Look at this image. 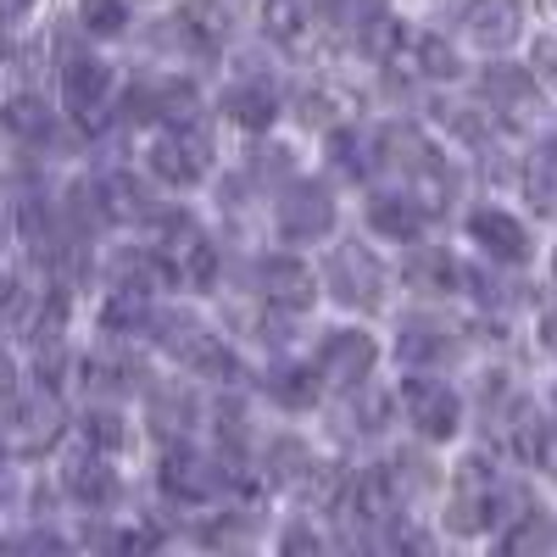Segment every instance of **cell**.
Returning <instances> with one entry per match:
<instances>
[{"label": "cell", "instance_id": "cell-19", "mask_svg": "<svg viewBox=\"0 0 557 557\" xmlns=\"http://www.w3.org/2000/svg\"><path fill=\"white\" fill-rule=\"evenodd\" d=\"M524 196L535 201V212L557 218V139H546V146L524 157Z\"/></svg>", "mask_w": 557, "mask_h": 557}, {"label": "cell", "instance_id": "cell-27", "mask_svg": "<svg viewBox=\"0 0 557 557\" xmlns=\"http://www.w3.org/2000/svg\"><path fill=\"white\" fill-rule=\"evenodd\" d=\"M78 17H84L89 34H123L128 7H123V0H78Z\"/></svg>", "mask_w": 557, "mask_h": 557}, {"label": "cell", "instance_id": "cell-23", "mask_svg": "<svg viewBox=\"0 0 557 557\" xmlns=\"http://www.w3.org/2000/svg\"><path fill=\"white\" fill-rule=\"evenodd\" d=\"M67 491L84 502V507H112L117 502V474L107 469L101 457H78L67 469Z\"/></svg>", "mask_w": 557, "mask_h": 557}, {"label": "cell", "instance_id": "cell-20", "mask_svg": "<svg viewBox=\"0 0 557 557\" xmlns=\"http://www.w3.org/2000/svg\"><path fill=\"white\" fill-rule=\"evenodd\" d=\"M446 351H451V341H446L441 323H430V318H412V323H401L396 357H401L407 368H430V362H441Z\"/></svg>", "mask_w": 557, "mask_h": 557}, {"label": "cell", "instance_id": "cell-21", "mask_svg": "<svg viewBox=\"0 0 557 557\" xmlns=\"http://www.w3.org/2000/svg\"><path fill=\"white\" fill-rule=\"evenodd\" d=\"M96 196H101V212H107L112 223H128V218H146V212H151L146 184H139L134 173H107V178L96 184Z\"/></svg>", "mask_w": 557, "mask_h": 557}, {"label": "cell", "instance_id": "cell-36", "mask_svg": "<svg viewBox=\"0 0 557 557\" xmlns=\"http://www.w3.org/2000/svg\"><path fill=\"white\" fill-rule=\"evenodd\" d=\"M23 7H28V0H0V23H7V17H17Z\"/></svg>", "mask_w": 557, "mask_h": 557}, {"label": "cell", "instance_id": "cell-4", "mask_svg": "<svg viewBox=\"0 0 557 557\" xmlns=\"http://www.w3.org/2000/svg\"><path fill=\"white\" fill-rule=\"evenodd\" d=\"M157 341H162V351H173L184 368H196V374H235V357H228V346L207 330L201 318H190V312L157 318Z\"/></svg>", "mask_w": 557, "mask_h": 557}, {"label": "cell", "instance_id": "cell-12", "mask_svg": "<svg viewBox=\"0 0 557 557\" xmlns=\"http://www.w3.org/2000/svg\"><path fill=\"white\" fill-rule=\"evenodd\" d=\"M107 96H112V67H107V62L78 57V62L62 67V101H67V112H73L84 128H96V123H101Z\"/></svg>", "mask_w": 557, "mask_h": 557}, {"label": "cell", "instance_id": "cell-14", "mask_svg": "<svg viewBox=\"0 0 557 557\" xmlns=\"http://www.w3.org/2000/svg\"><path fill=\"white\" fill-rule=\"evenodd\" d=\"M469 235L474 246H485L496 262H524L530 257V235H524V223L513 212H502V207H480L469 218Z\"/></svg>", "mask_w": 557, "mask_h": 557}, {"label": "cell", "instance_id": "cell-24", "mask_svg": "<svg viewBox=\"0 0 557 557\" xmlns=\"http://www.w3.org/2000/svg\"><path fill=\"white\" fill-rule=\"evenodd\" d=\"M262 28H268L278 45H301V39H307L301 0H268V7H262Z\"/></svg>", "mask_w": 557, "mask_h": 557}, {"label": "cell", "instance_id": "cell-16", "mask_svg": "<svg viewBox=\"0 0 557 557\" xmlns=\"http://www.w3.org/2000/svg\"><path fill=\"white\" fill-rule=\"evenodd\" d=\"M223 117L240 123V128H268V123L278 117V89H273L268 78H240V84H228Z\"/></svg>", "mask_w": 557, "mask_h": 557}, {"label": "cell", "instance_id": "cell-15", "mask_svg": "<svg viewBox=\"0 0 557 557\" xmlns=\"http://www.w3.org/2000/svg\"><path fill=\"white\" fill-rule=\"evenodd\" d=\"M262 296H268L273 307L301 312V307H312V296H318V278H312V268H301L296 257H268V262H262Z\"/></svg>", "mask_w": 557, "mask_h": 557}, {"label": "cell", "instance_id": "cell-11", "mask_svg": "<svg viewBox=\"0 0 557 557\" xmlns=\"http://www.w3.org/2000/svg\"><path fill=\"white\" fill-rule=\"evenodd\" d=\"M462 34H469L480 51L502 57V51H513L519 34H524V7L519 0H469V7H462Z\"/></svg>", "mask_w": 557, "mask_h": 557}, {"label": "cell", "instance_id": "cell-26", "mask_svg": "<svg viewBox=\"0 0 557 557\" xmlns=\"http://www.w3.org/2000/svg\"><path fill=\"white\" fill-rule=\"evenodd\" d=\"M7 128L17 139H45V134H51V112H45V101H34V96H17L7 107Z\"/></svg>", "mask_w": 557, "mask_h": 557}, {"label": "cell", "instance_id": "cell-8", "mask_svg": "<svg viewBox=\"0 0 557 557\" xmlns=\"http://www.w3.org/2000/svg\"><path fill=\"white\" fill-rule=\"evenodd\" d=\"M157 262H162L173 278H184L190 290H207L212 273H218V251L207 246V235H201L190 218H173V223H168V235H162V246H157Z\"/></svg>", "mask_w": 557, "mask_h": 557}, {"label": "cell", "instance_id": "cell-1", "mask_svg": "<svg viewBox=\"0 0 557 557\" xmlns=\"http://www.w3.org/2000/svg\"><path fill=\"white\" fill-rule=\"evenodd\" d=\"M385 157H391V168L407 178V196L424 207V212H441V207L451 201V168H446V157L430 146L424 134L391 128V134H385Z\"/></svg>", "mask_w": 557, "mask_h": 557}, {"label": "cell", "instance_id": "cell-3", "mask_svg": "<svg viewBox=\"0 0 557 557\" xmlns=\"http://www.w3.org/2000/svg\"><path fill=\"white\" fill-rule=\"evenodd\" d=\"M323 285L341 307H357V312H374L385 301V262L368 251L362 240H341L330 251V268H323Z\"/></svg>", "mask_w": 557, "mask_h": 557}, {"label": "cell", "instance_id": "cell-29", "mask_svg": "<svg viewBox=\"0 0 557 557\" xmlns=\"http://www.w3.org/2000/svg\"><path fill=\"white\" fill-rule=\"evenodd\" d=\"M335 151H341V168H346V173H357V178H362L368 168H374V157H362V151H374L362 134H341V139H335Z\"/></svg>", "mask_w": 557, "mask_h": 557}, {"label": "cell", "instance_id": "cell-22", "mask_svg": "<svg viewBox=\"0 0 557 557\" xmlns=\"http://www.w3.org/2000/svg\"><path fill=\"white\" fill-rule=\"evenodd\" d=\"M424 218L430 212L418 207L412 196H374V201H368V223H374L380 235H391V240H412Z\"/></svg>", "mask_w": 557, "mask_h": 557}, {"label": "cell", "instance_id": "cell-28", "mask_svg": "<svg viewBox=\"0 0 557 557\" xmlns=\"http://www.w3.org/2000/svg\"><path fill=\"white\" fill-rule=\"evenodd\" d=\"M84 435H89V446L117 451V446H123V418H117L112 407H96V412H84Z\"/></svg>", "mask_w": 557, "mask_h": 557}, {"label": "cell", "instance_id": "cell-7", "mask_svg": "<svg viewBox=\"0 0 557 557\" xmlns=\"http://www.w3.org/2000/svg\"><path fill=\"white\" fill-rule=\"evenodd\" d=\"M273 223L290 246H312L335 228V196L323 190V184H290L273 207Z\"/></svg>", "mask_w": 557, "mask_h": 557}, {"label": "cell", "instance_id": "cell-5", "mask_svg": "<svg viewBox=\"0 0 557 557\" xmlns=\"http://www.w3.org/2000/svg\"><path fill=\"white\" fill-rule=\"evenodd\" d=\"M151 173L178 184V190H184V184H201L212 173V139H207V128H196L190 117H178L151 146Z\"/></svg>", "mask_w": 557, "mask_h": 557}, {"label": "cell", "instance_id": "cell-13", "mask_svg": "<svg viewBox=\"0 0 557 557\" xmlns=\"http://www.w3.org/2000/svg\"><path fill=\"white\" fill-rule=\"evenodd\" d=\"M162 491L173 502H212L223 491V469H218L212 457L190 451V446H173L162 457Z\"/></svg>", "mask_w": 557, "mask_h": 557}, {"label": "cell", "instance_id": "cell-37", "mask_svg": "<svg viewBox=\"0 0 557 557\" xmlns=\"http://www.w3.org/2000/svg\"><path fill=\"white\" fill-rule=\"evenodd\" d=\"M0 496H7V480H0Z\"/></svg>", "mask_w": 557, "mask_h": 557}, {"label": "cell", "instance_id": "cell-6", "mask_svg": "<svg viewBox=\"0 0 557 557\" xmlns=\"http://www.w3.org/2000/svg\"><path fill=\"white\" fill-rule=\"evenodd\" d=\"M401 401H407V418H412V424L424 430L430 441H446V435H457V424H462L457 391H451L446 380L424 374V368H412V374L401 380Z\"/></svg>", "mask_w": 557, "mask_h": 557}, {"label": "cell", "instance_id": "cell-25", "mask_svg": "<svg viewBox=\"0 0 557 557\" xmlns=\"http://www.w3.org/2000/svg\"><path fill=\"white\" fill-rule=\"evenodd\" d=\"M268 391H273V401H285V407H312L318 401V380L307 374V368H273Z\"/></svg>", "mask_w": 557, "mask_h": 557}, {"label": "cell", "instance_id": "cell-17", "mask_svg": "<svg viewBox=\"0 0 557 557\" xmlns=\"http://www.w3.org/2000/svg\"><path fill=\"white\" fill-rule=\"evenodd\" d=\"M173 45H178V51H190V57H212L218 51V45H223V17H218V7H201V0H196V7H178L173 12Z\"/></svg>", "mask_w": 557, "mask_h": 557}, {"label": "cell", "instance_id": "cell-18", "mask_svg": "<svg viewBox=\"0 0 557 557\" xmlns=\"http://www.w3.org/2000/svg\"><path fill=\"white\" fill-rule=\"evenodd\" d=\"M485 96L519 123V117L535 112V78H530L524 67H491V73H485Z\"/></svg>", "mask_w": 557, "mask_h": 557}, {"label": "cell", "instance_id": "cell-35", "mask_svg": "<svg viewBox=\"0 0 557 557\" xmlns=\"http://www.w3.org/2000/svg\"><path fill=\"white\" fill-rule=\"evenodd\" d=\"M541 346L557 357V312H546V318H541Z\"/></svg>", "mask_w": 557, "mask_h": 557}, {"label": "cell", "instance_id": "cell-33", "mask_svg": "<svg viewBox=\"0 0 557 557\" xmlns=\"http://www.w3.org/2000/svg\"><path fill=\"white\" fill-rule=\"evenodd\" d=\"M535 462H541V469H552V474H557V424L546 430V441H541V457H535Z\"/></svg>", "mask_w": 557, "mask_h": 557}, {"label": "cell", "instance_id": "cell-9", "mask_svg": "<svg viewBox=\"0 0 557 557\" xmlns=\"http://www.w3.org/2000/svg\"><path fill=\"white\" fill-rule=\"evenodd\" d=\"M62 435V407L57 396H17L12 412H7V446L23 451V457H39V451H51Z\"/></svg>", "mask_w": 557, "mask_h": 557}, {"label": "cell", "instance_id": "cell-31", "mask_svg": "<svg viewBox=\"0 0 557 557\" xmlns=\"http://www.w3.org/2000/svg\"><path fill=\"white\" fill-rule=\"evenodd\" d=\"M190 396H157V424L162 430H184V424H190Z\"/></svg>", "mask_w": 557, "mask_h": 557}, {"label": "cell", "instance_id": "cell-32", "mask_svg": "<svg viewBox=\"0 0 557 557\" xmlns=\"http://www.w3.org/2000/svg\"><path fill=\"white\" fill-rule=\"evenodd\" d=\"M23 307V290H17V278L0 268V312H17Z\"/></svg>", "mask_w": 557, "mask_h": 557}, {"label": "cell", "instance_id": "cell-34", "mask_svg": "<svg viewBox=\"0 0 557 557\" xmlns=\"http://www.w3.org/2000/svg\"><path fill=\"white\" fill-rule=\"evenodd\" d=\"M12 391H17V362L0 351V396H12Z\"/></svg>", "mask_w": 557, "mask_h": 557}, {"label": "cell", "instance_id": "cell-30", "mask_svg": "<svg viewBox=\"0 0 557 557\" xmlns=\"http://www.w3.org/2000/svg\"><path fill=\"white\" fill-rule=\"evenodd\" d=\"M418 57H424V73H430V78H451V73H457V57L446 51L441 39H418Z\"/></svg>", "mask_w": 557, "mask_h": 557}, {"label": "cell", "instance_id": "cell-10", "mask_svg": "<svg viewBox=\"0 0 557 557\" xmlns=\"http://www.w3.org/2000/svg\"><path fill=\"white\" fill-rule=\"evenodd\" d=\"M374 357L380 351L362 330H330L323 346H318V374L330 385H341V391H351V385H362L368 374H374Z\"/></svg>", "mask_w": 557, "mask_h": 557}, {"label": "cell", "instance_id": "cell-2", "mask_svg": "<svg viewBox=\"0 0 557 557\" xmlns=\"http://www.w3.org/2000/svg\"><path fill=\"white\" fill-rule=\"evenodd\" d=\"M513 496L507 491V480L491 469V462H480V457H469L457 469V485H451V513H446V524L457 530V535H474V530H485V524H496V519H507L502 513V502Z\"/></svg>", "mask_w": 557, "mask_h": 557}]
</instances>
